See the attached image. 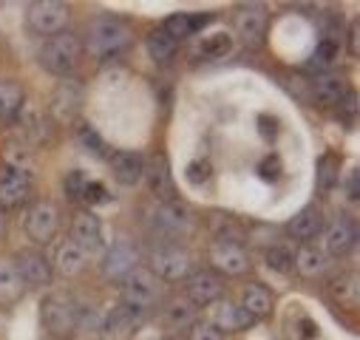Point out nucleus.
<instances>
[{"label":"nucleus","instance_id":"12","mask_svg":"<svg viewBox=\"0 0 360 340\" xmlns=\"http://www.w3.org/2000/svg\"><path fill=\"white\" fill-rule=\"evenodd\" d=\"M142 182L148 185V190L153 193V199L159 204L165 202H179V190H176V182H173V174H170V162L165 153H156L150 159H145V176Z\"/></svg>","mask_w":360,"mask_h":340},{"label":"nucleus","instance_id":"10","mask_svg":"<svg viewBox=\"0 0 360 340\" xmlns=\"http://www.w3.org/2000/svg\"><path fill=\"white\" fill-rule=\"evenodd\" d=\"M32 174L12 164H0V210H15L32 199Z\"/></svg>","mask_w":360,"mask_h":340},{"label":"nucleus","instance_id":"43","mask_svg":"<svg viewBox=\"0 0 360 340\" xmlns=\"http://www.w3.org/2000/svg\"><path fill=\"white\" fill-rule=\"evenodd\" d=\"M258 128H261V136H264V139H273L276 131H278V125L269 119V117H261V119H258Z\"/></svg>","mask_w":360,"mask_h":340},{"label":"nucleus","instance_id":"9","mask_svg":"<svg viewBox=\"0 0 360 340\" xmlns=\"http://www.w3.org/2000/svg\"><path fill=\"white\" fill-rule=\"evenodd\" d=\"M210 255V264L216 270V275L221 273L224 278H241L250 270V259H247V249L238 241H227V238H216L207 249Z\"/></svg>","mask_w":360,"mask_h":340},{"label":"nucleus","instance_id":"39","mask_svg":"<svg viewBox=\"0 0 360 340\" xmlns=\"http://www.w3.org/2000/svg\"><path fill=\"white\" fill-rule=\"evenodd\" d=\"M335 182H338V159L332 153H326L318 159V185L323 190H332Z\"/></svg>","mask_w":360,"mask_h":340},{"label":"nucleus","instance_id":"17","mask_svg":"<svg viewBox=\"0 0 360 340\" xmlns=\"http://www.w3.org/2000/svg\"><path fill=\"white\" fill-rule=\"evenodd\" d=\"M266 12L261 6H241L233 15V32L247 43V46H261L266 37Z\"/></svg>","mask_w":360,"mask_h":340},{"label":"nucleus","instance_id":"22","mask_svg":"<svg viewBox=\"0 0 360 340\" xmlns=\"http://www.w3.org/2000/svg\"><path fill=\"white\" fill-rule=\"evenodd\" d=\"M252 320H264L273 315V292H269L264 284H244L241 292H238V301H236Z\"/></svg>","mask_w":360,"mask_h":340},{"label":"nucleus","instance_id":"29","mask_svg":"<svg viewBox=\"0 0 360 340\" xmlns=\"http://www.w3.org/2000/svg\"><path fill=\"white\" fill-rule=\"evenodd\" d=\"M145 51H148V57H150L156 65H167V63L179 54V43H176L162 26H156V29L148 32V37H145Z\"/></svg>","mask_w":360,"mask_h":340},{"label":"nucleus","instance_id":"36","mask_svg":"<svg viewBox=\"0 0 360 340\" xmlns=\"http://www.w3.org/2000/svg\"><path fill=\"white\" fill-rule=\"evenodd\" d=\"M340 51H343V37L340 34H326V37H321V43L315 48L312 63H321V68H326L340 57Z\"/></svg>","mask_w":360,"mask_h":340},{"label":"nucleus","instance_id":"3","mask_svg":"<svg viewBox=\"0 0 360 340\" xmlns=\"http://www.w3.org/2000/svg\"><path fill=\"white\" fill-rule=\"evenodd\" d=\"M148 224L159 238L156 244H182V238H188L196 230V218L191 207H185L182 202H165V204L156 202Z\"/></svg>","mask_w":360,"mask_h":340},{"label":"nucleus","instance_id":"8","mask_svg":"<svg viewBox=\"0 0 360 340\" xmlns=\"http://www.w3.org/2000/svg\"><path fill=\"white\" fill-rule=\"evenodd\" d=\"M82 105H85V85L74 77L60 79L57 89L49 97V111H51V119H57V122H74L79 117Z\"/></svg>","mask_w":360,"mask_h":340},{"label":"nucleus","instance_id":"44","mask_svg":"<svg viewBox=\"0 0 360 340\" xmlns=\"http://www.w3.org/2000/svg\"><path fill=\"white\" fill-rule=\"evenodd\" d=\"M346 43H349V51H352V54H357V51H360V37H357V23H352V26H349V40H346Z\"/></svg>","mask_w":360,"mask_h":340},{"label":"nucleus","instance_id":"27","mask_svg":"<svg viewBox=\"0 0 360 340\" xmlns=\"http://www.w3.org/2000/svg\"><path fill=\"white\" fill-rule=\"evenodd\" d=\"M210 20V15H193V12H176V15H170L165 23H162V29L182 46V40H188L191 34H196L199 29H205V23Z\"/></svg>","mask_w":360,"mask_h":340},{"label":"nucleus","instance_id":"11","mask_svg":"<svg viewBox=\"0 0 360 340\" xmlns=\"http://www.w3.org/2000/svg\"><path fill=\"white\" fill-rule=\"evenodd\" d=\"M136 267H139V252L128 238H117L103 255V275L111 284H122Z\"/></svg>","mask_w":360,"mask_h":340},{"label":"nucleus","instance_id":"35","mask_svg":"<svg viewBox=\"0 0 360 340\" xmlns=\"http://www.w3.org/2000/svg\"><path fill=\"white\" fill-rule=\"evenodd\" d=\"M264 261H266V267H269V270L278 273V275H292V273H295V252H292V249H287L284 244H273V247H266Z\"/></svg>","mask_w":360,"mask_h":340},{"label":"nucleus","instance_id":"38","mask_svg":"<svg viewBox=\"0 0 360 340\" xmlns=\"http://www.w3.org/2000/svg\"><path fill=\"white\" fill-rule=\"evenodd\" d=\"M79 142H82V148L88 150V153H94L97 159H105V162H111V156H114V150L105 145V139L94 131V128H88V125H82L79 128Z\"/></svg>","mask_w":360,"mask_h":340},{"label":"nucleus","instance_id":"28","mask_svg":"<svg viewBox=\"0 0 360 340\" xmlns=\"http://www.w3.org/2000/svg\"><path fill=\"white\" fill-rule=\"evenodd\" d=\"M196 306L185 298V295H176V298H167L162 301V323L173 326V329H182V326H193L196 320Z\"/></svg>","mask_w":360,"mask_h":340},{"label":"nucleus","instance_id":"5","mask_svg":"<svg viewBox=\"0 0 360 340\" xmlns=\"http://www.w3.org/2000/svg\"><path fill=\"white\" fill-rule=\"evenodd\" d=\"M40 326L54 334L65 337L77 329V303L65 292H51L40 301Z\"/></svg>","mask_w":360,"mask_h":340},{"label":"nucleus","instance_id":"26","mask_svg":"<svg viewBox=\"0 0 360 340\" xmlns=\"http://www.w3.org/2000/svg\"><path fill=\"white\" fill-rule=\"evenodd\" d=\"M23 292H26V284L20 278L15 259H0V303L12 306L23 298Z\"/></svg>","mask_w":360,"mask_h":340},{"label":"nucleus","instance_id":"40","mask_svg":"<svg viewBox=\"0 0 360 340\" xmlns=\"http://www.w3.org/2000/svg\"><path fill=\"white\" fill-rule=\"evenodd\" d=\"M185 174H188V182L199 188V185H205V182L213 176V164H210V159L199 156V159H193V162L188 164V170H185Z\"/></svg>","mask_w":360,"mask_h":340},{"label":"nucleus","instance_id":"21","mask_svg":"<svg viewBox=\"0 0 360 340\" xmlns=\"http://www.w3.org/2000/svg\"><path fill=\"white\" fill-rule=\"evenodd\" d=\"M349 82H346V77L343 74H335V71H323L315 82H312V97L321 103V105H326V108H332V105H340L343 100H349Z\"/></svg>","mask_w":360,"mask_h":340},{"label":"nucleus","instance_id":"20","mask_svg":"<svg viewBox=\"0 0 360 340\" xmlns=\"http://www.w3.org/2000/svg\"><path fill=\"white\" fill-rule=\"evenodd\" d=\"M142 318H145V312H139V309H134V306H128V303L120 301L103 318V329L111 337H128V334H134L142 326Z\"/></svg>","mask_w":360,"mask_h":340},{"label":"nucleus","instance_id":"32","mask_svg":"<svg viewBox=\"0 0 360 340\" xmlns=\"http://www.w3.org/2000/svg\"><path fill=\"white\" fill-rule=\"evenodd\" d=\"M26 94L18 82H0V122H15L23 114Z\"/></svg>","mask_w":360,"mask_h":340},{"label":"nucleus","instance_id":"33","mask_svg":"<svg viewBox=\"0 0 360 340\" xmlns=\"http://www.w3.org/2000/svg\"><path fill=\"white\" fill-rule=\"evenodd\" d=\"M326 292L335 303H343V306H352L357 303V275L354 273H340L335 275L329 284H326Z\"/></svg>","mask_w":360,"mask_h":340},{"label":"nucleus","instance_id":"13","mask_svg":"<svg viewBox=\"0 0 360 340\" xmlns=\"http://www.w3.org/2000/svg\"><path fill=\"white\" fill-rule=\"evenodd\" d=\"M185 298L196 309H207L210 303L224 298V278L210 273V270H193L185 278Z\"/></svg>","mask_w":360,"mask_h":340},{"label":"nucleus","instance_id":"41","mask_svg":"<svg viewBox=\"0 0 360 340\" xmlns=\"http://www.w3.org/2000/svg\"><path fill=\"white\" fill-rule=\"evenodd\" d=\"M188 340H224V334H221L213 323H207V320H196V323L191 326Z\"/></svg>","mask_w":360,"mask_h":340},{"label":"nucleus","instance_id":"7","mask_svg":"<svg viewBox=\"0 0 360 340\" xmlns=\"http://www.w3.org/2000/svg\"><path fill=\"white\" fill-rule=\"evenodd\" d=\"M71 23V9L60 0H37L29 6V29L40 37H54L68 32Z\"/></svg>","mask_w":360,"mask_h":340},{"label":"nucleus","instance_id":"25","mask_svg":"<svg viewBox=\"0 0 360 340\" xmlns=\"http://www.w3.org/2000/svg\"><path fill=\"white\" fill-rule=\"evenodd\" d=\"M321 230H323V216H321L315 207L298 210V213L290 218V224H287L290 238H295V241H301V244H312V241L321 235Z\"/></svg>","mask_w":360,"mask_h":340},{"label":"nucleus","instance_id":"19","mask_svg":"<svg viewBox=\"0 0 360 340\" xmlns=\"http://www.w3.org/2000/svg\"><path fill=\"white\" fill-rule=\"evenodd\" d=\"M111 174L117 185L136 188L145 176V156L139 150H117L111 156Z\"/></svg>","mask_w":360,"mask_h":340},{"label":"nucleus","instance_id":"42","mask_svg":"<svg viewBox=\"0 0 360 340\" xmlns=\"http://www.w3.org/2000/svg\"><path fill=\"white\" fill-rule=\"evenodd\" d=\"M258 174H261L264 179H269V182H276V176L281 174V162H278V156H266V159L258 164Z\"/></svg>","mask_w":360,"mask_h":340},{"label":"nucleus","instance_id":"1","mask_svg":"<svg viewBox=\"0 0 360 340\" xmlns=\"http://www.w3.org/2000/svg\"><path fill=\"white\" fill-rule=\"evenodd\" d=\"M88 51L97 60H114L120 54H125L134 46V32L131 26L117 18V15H97L88 26V40H85Z\"/></svg>","mask_w":360,"mask_h":340},{"label":"nucleus","instance_id":"30","mask_svg":"<svg viewBox=\"0 0 360 340\" xmlns=\"http://www.w3.org/2000/svg\"><path fill=\"white\" fill-rule=\"evenodd\" d=\"M54 264H57V270L63 273V275H79L85 267H88V255L71 241V238H65L60 247H57V255H54Z\"/></svg>","mask_w":360,"mask_h":340},{"label":"nucleus","instance_id":"23","mask_svg":"<svg viewBox=\"0 0 360 340\" xmlns=\"http://www.w3.org/2000/svg\"><path fill=\"white\" fill-rule=\"evenodd\" d=\"M357 244V230H354V221L349 218H338L326 227V247L323 252L329 259H340V255H349Z\"/></svg>","mask_w":360,"mask_h":340},{"label":"nucleus","instance_id":"18","mask_svg":"<svg viewBox=\"0 0 360 340\" xmlns=\"http://www.w3.org/2000/svg\"><path fill=\"white\" fill-rule=\"evenodd\" d=\"M207 323H213L221 334H227V332H244V329H250L252 326V318L236 301L221 298V301H216V303L207 306Z\"/></svg>","mask_w":360,"mask_h":340},{"label":"nucleus","instance_id":"6","mask_svg":"<svg viewBox=\"0 0 360 340\" xmlns=\"http://www.w3.org/2000/svg\"><path fill=\"white\" fill-rule=\"evenodd\" d=\"M120 289H122V298L120 301L128 303V306H134V309H139V312H148V309L159 306V301H162V284L145 267H136L120 284Z\"/></svg>","mask_w":360,"mask_h":340},{"label":"nucleus","instance_id":"14","mask_svg":"<svg viewBox=\"0 0 360 340\" xmlns=\"http://www.w3.org/2000/svg\"><path fill=\"white\" fill-rule=\"evenodd\" d=\"M23 230L34 244H51L60 230V213L51 202H34L23 218Z\"/></svg>","mask_w":360,"mask_h":340},{"label":"nucleus","instance_id":"34","mask_svg":"<svg viewBox=\"0 0 360 340\" xmlns=\"http://www.w3.org/2000/svg\"><path fill=\"white\" fill-rule=\"evenodd\" d=\"M15 122H18V133H20V142L37 145V142H43V139H46V119H43V114L26 111V114H20Z\"/></svg>","mask_w":360,"mask_h":340},{"label":"nucleus","instance_id":"45","mask_svg":"<svg viewBox=\"0 0 360 340\" xmlns=\"http://www.w3.org/2000/svg\"><path fill=\"white\" fill-rule=\"evenodd\" d=\"M346 188H349V196H352V199H357V170H352V174H349Z\"/></svg>","mask_w":360,"mask_h":340},{"label":"nucleus","instance_id":"46","mask_svg":"<svg viewBox=\"0 0 360 340\" xmlns=\"http://www.w3.org/2000/svg\"><path fill=\"white\" fill-rule=\"evenodd\" d=\"M6 233H9V221H6V213L0 210V241H6Z\"/></svg>","mask_w":360,"mask_h":340},{"label":"nucleus","instance_id":"2","mask_svg":"<svg viewBox=\"0 0 360 340\" xmlns=\"http://www.w3.org/2000/svg\"><path fill=\"white\" fill-rule=\"evenodd\" d=\"M40 68L51 77H60V79H68L79 60H82V40L71 32H63V34H54V37H46L43 46H40Z\"/></svg>","mask_w":360,"mask_h":340},{"label":"nucleus","instance_id":"31","mask_svg":"<svg viewBox=\"0 0 360 340\" xmlns=\"http://www.w3.org/2000/svg\"><path fill=\"white\" fill-rule=\"evenodd\" d=\"M233 48H236V37L221 29V32H213V34H207L205 40H199L196 54H199L202 60H224V57L233 54Z\"/></svg>","mask_w":360,"mask_h":340},{"label":"nucleus","instance_id":"24","mask_svg":"<svg viewBox=\"0 0 360 340\" xmlns=\"http://www.w3.org/2000/svg\"><path fill=\"white\" fill-rule=\"evenodd\" d=\"M332 267V259L315 244H304L298 252H295V270L301 278H323Z\"/></svg>","mask_w":360,"mask_h":340},{"label":"nucleus","instance_id":"37","mask_svg":"<svg viewBox=\"0 0 360 340\" xmlns=\"http://www.w3.org/2000/svg\"><path fill=\"white\" fill-rule=\"evenodd\" d=\"M65 196L77 204H85V196H88V188H91V179H88V174H82V170H71V174H65Z\"/></svg>","mask_w":360,"mask_h":340},{"label":"nucleus","instance_id":"16","mask_svg":"<svg viewBox=\"0 0 360 340\" xmlns=\"http://www.w3.org/2000/svg\"><path fill=\"white\" fill-rule=\"evenodd\" d=\"M15 264H18L20 278H23L26 287L46 289V287L51 284V278H54L51 261L46 259L43 252H37V249H23V252H18V255H15Z\"/></svg>","mask_w":360,"mask_h":340},{"label":"nucleus","instance_id":"15","mask_svg":"<svg viewBox=\"0 0 360 340\" xmlns=\"http://www.w3.org/2000/svg\"><path fill=\"white\" fill-rule=\"evenodd\" d=\"M88 259L94 252H103L105 249V241H103V224L100 218L91 213V210H77L71 216V235H68Z\"/></svg>","mask_w":360,"mask_h":340},{"label":"nucleus","instance_id":"4","mask_svg":"<svg viewBox=\"0 0 360 340\" xmlns=\"http://www.w3.org/2000/svg\"><path fill=\"white\" fill-rule=\"evenodd\" d=\"M145 270L159 284H179L193 273V261L182 244H153Z\"/></svg>","mask_w":360,"mask_h":340}]
</instances>
